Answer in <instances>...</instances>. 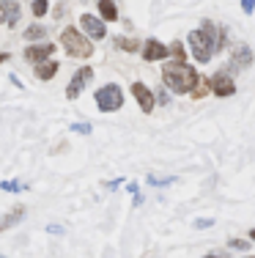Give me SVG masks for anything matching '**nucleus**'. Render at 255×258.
Returning <instances> with one entry per match:
<instances>
[{
  "instance_id": "23",
  "label": "nucleus",
  "mask_w": 255,
  "mask_h": 258,
  "mask_svg": "<svg viewBox=\"0 0 255 258\" xmlns=\"http://www.w3.org/2000/svg\"><path fill=\"white\" fill-rule=\"evenodd\" d=\"M71 129H74V132H80V135H91V126L88 124H74Z\"/></svg>"
},
{
  "instance_id": "9",
  "label": "nucleus",
  "mask_w": 255,
  "mask_h": 258,
  "mask_svg": "<svg viewBox=\"0 0 255 258\" xmlns=\"http://www.w3.org/2000/svg\"><path fill=\"white\" fill-rule=\"evenodd\" d=\"M132 94H135V99H137V104H140L143 113H151V110H154L156 99H154V94H151L143 83H132Z\"/></svg>"
},
{
  "instance_id": "6",
  "label": "nucleus",
  "mask_w": 255,
  "mask_h": 258,
  "mask_svg": "<svg viewBox=\"0 0 255 258\" xmlns=\"http://www.w3.org/2000/svg\"><path fill=\"white\" fill-rule=\"evenodd\" d=\"M209 85H211V94H217V96L236 94V83H233V77H230L228 72H217V75L209 80Z\"/></svg>"
},
{
  "instance_id": "15",
  "label": "nucleus",
  "mask_w": 255,
  "mask_h": 258,
  "mask_svg": "<svg viewBox=\"0 0 255 258\" xmlns=\"http://www.w3.org/2000/svg\"><path fill=\"white\" fill-rule=\"evenodd\" d=\"M55 72H58V63H55V60H50V63H39V66H36V77H39V80H50L52 75H55Z\"/></svg>"
},
{
  "instance_id": "4",
  "label": "nucleus",
  "mask_w": 255,
  "mask_h": 258,
  "mask_svg": "<svg viewBox=\"0 0 255 258\" xmlns=\"http://www.w3.org/2000/svg\"><path fill=\"white\" fill-rule=\"evenodd\" d=\"M96 104H99L102 113H113L124 104V91L118 85H105V88L96 91Z\"/></svg>"
},
{
  "instance_id": "1",
  "label": "nucleus",
  "mask_w": 255,
  "mask_h": 258,
  "mask_svg": "<svg viewBox=\"0 0 255 258\" xmlns=\"http://www.w3.org/2000/svg\"><path fill=\"white\" fill-rule=\"evenodd\" d=\"M187 41H190V50L195 55V60L200 63H209L211 55L220 50V30L211 20H203V25L198 30H192L190 36H187Z\"/></svg>"
},
{
  "instance_id": "28",
  "label": "nucleus",
  "mask_w": 255,
  "mask_h": 258,
  "mask_svg": "<svg viewBox=\"0 0 255 258\" xmlns=\"http://www.w3.org/2000/svg\"><path fill=\"white\" fill-rule=\"evenodd\" d=\"M3 60H9V55H6V52H3V55H0V63H3Z\"/></svg>"
},
{
  "instance_id": "18",
  "label": "nucleus",
  "mask_w": 255,
  "mask_h": 258,
  "mask_svg": "<svg viewBox=\"0 0 255 258\" xmlns=\"http://www.w3.org/2000/svg\"><path fill=\"white\" fill-rule=\"evenodd\" d=\"M47 6H50L47 0H33V14L36 17H44L47 14Z\"/></svg>"
},
{
  "instance_id": "16",
  "label": "nucleus",
  "mask_w": 255,
  "mask_h": 258,
  "mask_svg": "<svg viewBox=\"0 0 255 258\" xmlns=\"http://www.w3.org/2000/svg\"><path fill=\"white\" fill-rule=\"evenodd\" d=\"M25 39H30V41L47 39V28L44 25H30V28H25Z\"/></svg>"
},
{
  "instance_id": "19",
  "label": "nucleus",
  "mask_w": 255,
  "mask_h": 258,
  "mask_svg": "<svg viewBox=\"0 0 255 258\" xmlns=\"http://www.w3.org/2000/svg\"><path fill=\"white\" fill-rule=\"evenodd\" d=\"M0 189H6V192H20L22 184L20 181H3V184H0Z\"/></svg>"
},
{
  "instance_id": "13",
  "label": "nucleus",
  "mask_w": 255,
  "mask_h": 258,
  "mask_svg": "<svg viewBox=\"0 0 255 258\" xmlns=\"http://www.w3.org/2000/svg\"><path fill=\"white\" fill-rule=\"evenodd\" d=\"M20 220H25V206H14L9 214H6L3 220H0V231H6V228H11V225H17Z\"/></svg>"
},
{
  "instance_id": "8",
  "label": "nucleus",
  "mask_w": 255,
  "mask_h": 258,
  "mask_svg": "<svg viewBox=\"0 0 255 258\" xmlns=\"http://www.w3.org/2000/svg\"><path fill=\"white\" fill-rule=\"evenodd\" d=\"M80 25H82V30H85L88 39H105V36H107L105 22H102L99 17H94V14H82L80 17Z\"/></svg>"
},
{
  "instance_id": "26",
  "label": "nucleus",
  "mask_w": 255,
  "mask_h": 258,
  "mask_svg": "<svg viewBox=\"0 0 255 258\" xmlns=\"http://www.w3.org/2000/svg\"><path fill=\"white\" fill-rule=\"evenodd\" d=\"M214 220H195V228H209Z\"/></svg>"
},
{
  "instance_id": "21",
  "label": "nucleus",
  "mask_w": 255,
  "mask_h": 258,
  "mask_svg": "<svg viewBox=\"0 0 255 258\" xmlns=\"http://www.w3.org/2000/svg\"><path fill=\"white\" fill-rule=\"evenodd\" d=\"M241 9H244V14H252V11H255V0H241Z\"/></svg>"
},
{
  "instance_id": "24",
  "label": "nucleus",
  "mask_w": 255,
  "mask_h": 258,
  "mask_svg": "<svg viewBox=\"0 0 255 258\" xmlns=\"http://www.w3.org/2000/svg\"><path fill=\"white\" fill-rule=\"evenodd\" d=\"M170 181H173V179H159V176H148V184H159V187H162V184H170Z\"/></svg>"
},
{
  "instance_id": "27",
  "label": "nucleus",
  "mask_w": 255,
  "mask_h": 258,
  "mask_svg": "<svg viewBox=\"0 0 255 258\" xmlns=\"http://www.w3.org/2000/svg\"><path fill=\"white\" fill-rule=\"evenodd\" d=\"M206 258H225V255H220V253H209Z\"/></svg>"
},
{
  "instance_id": "12",
  "label": "nucleus",
  "mask_w": 255,
  "mask_h": 258,
  "mask_svg": "<svg viewBox=\"0 0 255 258\" xmlns=\"http://www.w3.org/2000/svg\"><path fill=\"white\" fill-rule=\"evenodd\" d=\"M52 50H55V47H52L50 41H44V44H33V47H28V50H25V60H33V63L47 60L52 55Z\"/></svg>"
},
{
  "instance_id": "20",
  "label": "nucleus",
  "mask_w": 255,
  "mask_h": 258,
  "mask_svg": "<svg viewBox=\"0 0 255 258\" xmlns=\"http://www.w3.org/2000/svg\"><path fill=\"white\" fill-rule=\"evenodd\" d=\"M230 247H233V250H247V247H250V242H244V239H230Z\"/></svg>"
},
{
  "instance_id": "22",
  "label": "nucleus",
  "mask_w": 255,
  "mask_h": 258,
  "mask_svg": "<svg viewBox=\"0 0 255 258\" xmlns=\"http://www.w3.org/2000/svg\"><path fill=\"white\" fill-rule=\"evenodd\" d=\"M170 52H173L179 60H184V47H181V44H173V47H170Z\"/></svg>"
},
{
  "instance_id": "5",
  "label": "nucleus",
  "mask_w": 255,
  "mask_h": 258,
  "mask_svg": "<svg viewBox=\"0 0 255 258\" xmlns=\"http://www.w3.org/2000/svg\"><path fill=\"white\" fill-rule=\"evenodd\" d=\"M91 80H94V69H91V66H82V69H77L74 77H71V83H69V88H66V96H69V99H77V96L82 94V88L91 83Z\"/></svg>"
},
{
  "instance_id": "10",
  "label": "nucleus",
  "mask_w": 255,
  "mask_h": 258,
  "mask_svg": "<svg viewBox=\"0 0 255 258\" xmlns=\"http://www.w3.org/2000/svg\"><path fill=\"white\" fill-rule=\"evenodd\" d=\"M17 20H20V3L0 0V25H17Z\"/></svg>"
},
{
  "instance_id": "3",
  "label": "nucleus",
  "mask_w": 255,
  "mask_h": 258,
  "mask_svg": "<svg viewBox=\"0 0 255 258\" xmlns=\"http://www.w3.org/2000/svg\"><path fill=\"white\" fill-rule=\"evenodd\" d=\"M60 44H63V50L69 52L71 58H91V52H94L91 39H85L80 30H74V28H66L63 33H60Z\"/></svg>"
},
{
  "instance_id": "11",
  "label": "nucleus",
  "mask_w": 255,
  "mask_h": 258,
  "mask_svg": "<svg viewBox=\"0 0 255 258\" xmlns=\"http://www.w3.org/2000/svg\"><path fill=\"white\" fill-rule=\"evenodd\" d=\"M167 55H170V50L162 44V41H156V39L145 41V47H143V58L145 60H165Z\"/></svg>"
},
{
  "instance_id": "2",
  "label": "nucleus",
  "mask_w": 255,
  "mask_h": 258,
  "mask_svg": "<svg viewBox=\"0 0 255 258\" xmlns=\"http://www.w3.org/2000/svg\"><path fill=\"white\" fill-rule=\"evenodd\" d=\"M162 80H165V88L173 94H192V88L198 85V72L192 69L184 60H170L162 66Z\"/></svg>"
},
{
  "instance_id": "14",
  "label": "nucleus",
  "mask_w": 255,
  "mask_h": 258,
  "mask_svg": "<svg viewBox=\"0 0 255 258\" xmlns=\"http://www.w3.org/2000/svg\"><path fill=\"white\" fill-rule=\"evenodd\" d=\"M99 14H102V20H107V22L118 20V9H115L113 0H99Z\"/></svg>"
},
{
  "instance_id": "17",
  "label": "nucleus",
  "mask_w": 255,
  "mask_h": 258,
  "mask_svg": "<svg viewBox=\"0 0 255 258\" xmlns=\"http://www.w3.org/2000/svg\"><path fill=\"white\" fill-rule=\"evenodd\" d=\"M115 44H118L121 50H126V52H135V50H137V41H132V39H124V36H118V39H115Z\"/></svg>"
},
{
  "instance_id": "7",
  "label": "nucleus",
  "mask_w": 255,
  "mask_h": 258,
  "mask_svg": "<svg viewBox=\"0 0 255 258\" xmlns=\"http://www.w3.org/2000/svg\"><path fill=\"white\" fill-rule=\"evenodd\" d=\"M250 63H252V50L247 44H233L230 47V66L233 69H250Z\"/></svg>"
},
{
  "instance_id": "25",
  "label": "nucleus",
  "mask_w": 255,
  "mask_h": 258,
  "mask_svg": "<svg viewBox=\"0 0 255 258\" xmlns=\"http://www.w3.org/2000/svg\"><path fill=\"white\" fill-rule=\"evenodd\" d=\"M159 102H162V104H170V94H167V88H162V91H159Z\"/></svg>"
},
{
  "instance_id": "29",
  "label": "nucleus",
  "mask_w": 255,
  "mask_h": 258,
  "mask_svg": "<svg viewBox=\"0 0 255 258\" xmlns=\"http://www.w3.org/2000/svg\"><path fill=\"white\" fill-rule=\"evenodd\" d=\"M250 239H252V242H255V228H252V231H250Z\"/></svg>"
}]
</instances>
